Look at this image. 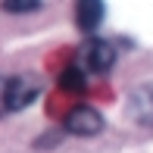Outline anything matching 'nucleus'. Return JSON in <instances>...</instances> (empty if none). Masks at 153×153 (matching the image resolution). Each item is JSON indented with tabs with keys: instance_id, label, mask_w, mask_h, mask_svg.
<instances>
[{
	"instance_id": "4",
	"label": "nucleus",
	"mask_w": 153,
	"mask_h": 153,
	"mask_svg": "<svg viewBox=\"0 0 153 153\" xmlns=\"http://www.w3.org/2000/svg\"><path fill=\"white\" fill-rule=\"evenodd\" d=\"M103 0H75V25L85 34H94L103 22Z\"/></svg>"
},
{
	"instance_id": "5",
	"label": "nucleus",
	"mask_w": 153,
	"mask_h": 153,
	"mask_svg": "<svg viewBox=\"0 0 153 153\" xmlns=\"http://www.w3.org/2000/svg\"><path fill=\"white\" fill-rule=\"evenodd\" d=\"M131 116L141 125H153V88H137L131 94Z\"/></svg>"
},
{
	"instance_id": "8",
	"label": "nucleus",
	"mask_w": 153,
	"mask_h": 153,
	"mask_svg": "<svg viewBox=\"0 0 153 153\" xmlns=\"http://www.w3.org/2000/svg\"><path fill=\"white\" fill-rule=\"evenodd\" d=\"M0 113H6V78H0Z\"/></svg>"
},
{
	"instance_id": "7",
	"label": "nucleus",
	"mask_w": 153,
	"mask_h": 153,
	"mask_svg": "<svg viewBox=\"0 0 153 153\" xmlns=\"http://www.w3.org/2000/svg\"><path fill=\"white\" fill-rule=\"evenodd\" d=\"M3 10L13 16H25V13H38L41 0H3Z\"/></svg>"
},
{
	"instance_id": "6",
	"label": "nucleus",
	"mask_w": 153,
	"mask_h": 153,
	"mask_svg": "<svg viewBox=\"0 0 153 153\" xmlns=\"http://www.w3.org/2000/svg\"><path fill=\"white\" fill-rule=\"evenodd\" d=\"M85 88H88V75H85V69H81L78 62L62 69V75H59V91H66V94H85Z\"/></svg>"
},
{
	"instance_id": "1",
	"label": "nucleus",
	"mask_w": 153,
	"mask_h": 153,
	"mask_svg": "<svg viewBox=\"0 0 153 153\" xmlns=\"http://www.w3.org/2000/svg\"><path fill=\"white\" fill-rule=\"evenodd\" d=\"M113 62H116V47L109 44V41L94 38V41H88V44L81 47V62H78V66L85 69V72L103 75V72L113 69Z\"/></svg>"
},
{
	"instance_id": "2",
	"label": "nucleus",
	"mask_w": 153,
	"mask_h": 153,
	"mask_svg": "<svg viewBox=\"0 0 153 153\" xmlns=\"http://www.w3.org/2000/svg\"><path fill=\"white\" fill-rule=\"evenodd\" d=\"M66 131L69 134H75V137H94V134H100L103 131V116L97 113L94 106H75V109H69V116H66Z\"/></svg>"
},
{
	"instance_id": "3",
	"label": "nucleus",
	"mask_w": 153,
	"mask_h": 153,
	"mask_svg": "<svg viewBox=\"0 0 153 153\" xmlns=\"http://www.w3.org/2000/svg\"><path fill=\"white\" fill-rule=\"evenodd\" d=\"M41 94V85L31 75H16V78H6V113H16V109L31 106V100Z\"/></svg>"
}]
</instances>
